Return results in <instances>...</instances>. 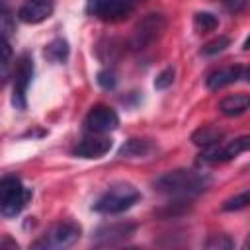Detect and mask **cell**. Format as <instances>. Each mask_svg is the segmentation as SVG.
<instances>
[{
  "instance_id": "20",
  "label": "cell",
  "mask_w": 250,
  "mask_h": 250,
  "mask_svg": "<svg viewBox=\"0 0 250 250\" xmlns=\"http://www.w3.org/2000/svg\"><path fill=\"white\" fill-rule=\"evenodd\" d=\"M230 45V39L229 37H225V35H221V37H217V39H213V41H209L203 49H201V55H205V57H211V55H217V53H223L227 47Z\"/></svg>"
},
{
  "instance_id": "5",
  "label": "cell",
  "mask_w": 250,
  "mask_h": 250,
  "mask_svg": "<svg viewBox=\"0 0 250 250\" xmlns=\"http://www.w3.org/2000/svg\"><path fill=\"white\" fill-rule=\"evenodd\" d=\"M164 29H166V20H164L162 14H148V16H145L137 23V27L133 31L131 47L135 51H143V49L150 47L154 41L160 39Z\"/></svg>"
},
{
  "instance_id": "6",
  "label": "cell",
  "mask_w": 250,
  "mask_h": 250,
  "mask_svg": "<svg viewBox=\"0 0 250 250\" xmlns=\"http://www.w3.org/2000/svg\"><path fill=\"white\" fill-rule=\"evenodd\" d=\"M143 0H90L88 12L104 21H119L133 14Z\"/></svg>"
},
{
  "instance_id": "15",
  "label": "cell",
  "mask_w": 250,
  "mask_h": 250,
  "mask_svg": "<svg viewBox=\"0 0 250 250\" xmlns=\"http://www.w3.org/2000/svg\"><path fill=\"white\" fill-rule=\"evenodd\" d=\"M248 109H250V94H244V92L230 94L219 102V111L227 117H238Z\"/></svg>"
},
{
  "instance_id": "21",
  "label": "cell",
  "mask_w": 250,
  "mask_h": 250,
  "mask_svg": "<svg viewBox=\"0 0 250 250\" xmlns=\"http://www.w3.org/2000/svg\"><path fill=\"white\" fill-rule=\"evenodd\" d=\"M2 80L6 82L10 76V66H12V49H10V41L8 37H2Z\"/></svg>"
},
{
  "instance_id": "11",
  "label": "cell",
  "mask_w": 250,
  "mask_h": 250,
  "mask_svg": "<svg viewBox=\"0 0 250 250\" xmlns=\"http://www.w3.org/2000/svg\"><path fill=\"white\" fill-rule=\"evenodd\" d=\"M55 10V0H25L18 10V20L23 23H41Z\"/></svg>"
},
{
  "instance_id": "2",
  "label": "cell",
  "mask_w": 250,
  "mask_h": 250,
  "mask_svg": "<svg viewBox=\"0 0 250 250\" xmlns=\"http://www.w3.org/2000/svg\"><path fill=\"white\" fill-rule=\"evenodd\" d=\"M141 199L139 189L133 184H113L109 186L94 203V211L102 215H117L127 209H131Z\"/></svg>"
},
{
  "instance_id": "12",
  "label": "cell",
  "mask_w": 250,
  "mask_h": 250,
  "mask_svg": "<svg viewBox=\"0 0 250 250\" xmlns=\"http://www.w3.org/2000/svg\"><path fill=\"white\" fill-rule=\"evenodd\" d=\"M111 146L113 141L109 137H88L72 148V154L78 158H102L111 150Z\"/></svg>"
},
{
  "instance_id": "27",
  "label": "cell",
  "mask_w": 250,
  "mask_h": 250,
  "mask_svg": "<svg viewBox=\"0 0 250 250\" xmlns=\"http://www.w3.org/2000/svg\"><path fill=\"white\" fill-rule=\"evenodd\" d=\"M242 78H244L246 82H250V66H248V68H246V70L242 72Z\"/></svg>"
},
{
  "instance_id": "4",
  "label": "cell",
  "mask_w": 250,
  "mask_h": 250,
  "mask_svg": "<svg viewBox=\"0 0 250 250\" xmlns=\"http://www.w3.org/2000/svg\"><path fill=\"white\" fill-rule=\"evenodd\" d=\"M80 234H82V229L78 223H72V221L57 223L39 240L33 242V248H37V250H64V248H70L74 242H78Z\"/></svg>"
},
{
  "instance_id": "9",
  "label": "cell",
  "mask_w": 250,
  "mask_h": 250,
  "mask_svg": "<svg viewBox=\"0 0 250 250\" xmlns=\"http://www.w3.org/2000/svg\"><path fill=\"white\" fill-rule=\"evenodd\" d=\"M117 127H119V115L115 113L113 107L104 105V104L94 105L84 119V129L94 135H104Z\"/></svg>"
},
{
  "instance_id": "17",
  "label": "cell",
  "mask_w": 250,
  "mask_h": 250,
  "mask_svg": "<svg viewBox=\"0 0 250 250\" xmlns=\"http://www.w3.org/2000/svg\"><path fill=\"white\" fill-rule=\"evenodd\" d=\"M68 43H66V39H62V37H57V39H53L47 47H45V57L51 61V62H64L66 59H68Z\"/></svg>"
},
{
  "instance_id": "25",
  "label": "cell",
  "mask_w": 250,
  "mask_h": 250,
  "mask_svg": "<svg viewBox=\"0 0 250 250\" xmlns=\"http://www.w3.org/2000/svg\"><path fill=\"white\" fill-rule=\"evenodd\" d=\"M98 84L104 88V90H113L115 84H117V78L111 70H100L98 72Z\"/></svg>"
},
{
  "instance_id": "29",
  "label": "cell",
  "mask_w": 250,
  "mask_h": 250,
  "mask_svg": "<svg viewBox=\"0 0 250 250\" xmlns=\"http://www.w3.org/2000/svg\"><path fill=\"white\" fill-rule=\"evenodd\" d=\"M244 49H250V37L244 41Z\"/></svg>"
},
{
  "instance_id": "24",
  "label": "cell",
  "mask_w": 250,
  "mask_h": 250,
  "mask_svg": "<svg viewBox=\"0 0 250 250\" xmlns=\"http://www.w3.org/2000/svg\"><path fill=\"white\" fill-rule=\"evenodd\" d=\"M0 20H2V37H10L16 27H14V20H12V14H10L6 2H2V16H0Z\"/></svg>"
},
{
  "instance_id": "23",
  "label": "cell",
  "mask_w": 250,
  "mask_h": 250,
  "mask_svg": "<svg viewBox=\"0 0 250 250\" xmlns=\"http://www.w3.org/2000/svg\"><path fill=\"white\" fill-rule=\"evenodd\" d=\"M234 246V242L227 236V234H213L207 242H205V248H211V250H229V248H232Z\"/></svg>"
},
{
  "instance_id": "13",
  "label": "cell",
  "mask_w": 250,
  "mask_h": 250,
  "mask_svg": "<svg viewBox=\"0 0 250 250\" xmlns=\"http://www.w3.org/2000/svg\"><path fill=\"white\" fill-rule=\"evenodd\" d=\"M242 72H244V68L240 64L223 66V68H217L211 74H207L205 84H207L209 90H221V88H225L229 84H234L238 78H242Z\"/></svg>"
},
{
  "instance_id": "19",
  "label": "cell",
  "mask_w": 250,
  "mask_h": 250,
  "mask_svg": "<svg viewBox=\"0 0 250 250\" xmlns=\"http://www.w3.org/2000/svg\"><path fill=\"white\" fill-rule=\"evenodd\" d=\"M250 205V189L246 191H240L232 197H229L225 203H223V211H238V209H244Z\"/></svg>"
},
{
  "instance_id": "7",
  "label": "cell",
  "mask_w": 250,
  "mask_h": 250,
  "mask_svg": "<svg viewBox=\"0 0 250 250\" xmlns=\"http://www.w3.org/2000/svg\"><path fill=\"white\" fill-rule=\"evenodd\" d=\"M250 150V135L244 137H236L232 141H229L227 145H215L211 148H205L201 152V162L205 164H221V162H229L232 158H236L238 154Z\"/></svg>"
},
{
  "instance_id": "28",
  "label": "cell",
  "mask_w": 250,
  "mask_h": 250,
  "mask_svg": "<svg viewBox=\"0 0 250 250\" xmlns=\"http://www.w3.org/2000/svg\"><path fill=\"white\" fill-rule=\"evenodd\" d=\"M242 246H244V248H250V234H248V238H246V242H244Z\"/></svg>"
},
{
  "instance_id": "18",
  "label": "cell",
  "mask_w": 250,
  "mask_h": 250,
  "mask_svg": "<svg viewBox=\"0 0 250 250\" xmlns=\"http://www.w3.org/2000/svg\"><path fill=\"white\" fill-rule=\"evenodd\" d=\"M193 27L199 33L213 31V29L219 27V18L215 14H211V12H197L195 18H193Z\"/></svg>"
},
{
  "instance_id": "1",
  "label": "cell",
  "mask_w": 250,
  "mask_h": 250,
  "mask_svg": "<svg viewBox=\"0 0 250 250\" xmlns=\"http://www.w3.org/2000/svg\"><path fill=\"white\" fill-rule=\"evenodd\" d=\"M211 176L199 170H189V168H178L172 172L162 174L160 178L154 180V189L160 193L178 197V199H189L199 193H203L211 186Z\"/></svg>"
},
{
  "instance_id": "8",
  "label": "cell",
  "mask_w": 250,
  "mask_h": 250,
  "mask_svg": "<svg viewBox=\"0 0 250 250\" xmlns=\"http://www.w3.org/2000/svg\"><path fill=\"white\" fill-rule=\"evenodd\" d=\"M33 78V61L29 55H21L16 62L14 70V86H12V104L18 109H25V94Z\"/></svg>"
},
{
  "instance_id": "14",
  "label": "cell",
  "mask_w": 250,
  "mask_h": 250,
  "mask_svg": "<svg viewBox=\"0 0 250 250\" xmlns=\"http://www.w3.org/2000/svg\"><path fill=\"white\" fill-rule=\"evenodd\" d=\"M158 150V146L150 141V139H129L127 143H123V146L119 148V156L121 158H129V160H137V158H148Z\"/></svg>"
},
{
  "instance_id": "3",
  "label": "cell",
  "mask_w": 250,
  "mask_h": 250,
  "mask_svg": "<svg viewBox=\"0 0 250 250\" xmlns=\"http://www.w3.org/2000/svg\"><path fill=\"white\" fill-rule=\"evenodd\" d=\"M31 199V189H27L20 178L6 176L0 182V211L6 219L20 215V211Z\"/></svg>"
},
{
  "instance_id": "10",
  "label": "cell",
  "mask_w": 250,
  "mask_h": 250,
  "mask_svg": "<svg viewBox=\"0 0 250 250\" xmlns=\"http://www.w3.org/2000/svg\"><path fill=\"white\" fill-rule=\"evenodd\" d=\"M135 230H137L135 223H123V221L121 223H109V225L98 227L92 234V240L98 246H113V244L127 240Z\"/></svg>"
},
{
  "instance_id": "22",
  "label": "cell",
  "mask_w": 250,
  "mask_h": 250,
  "mask_svg": "<svg viewBox=\"0 0 250 250\" xmlns=\"http://www.w3.org/2000/svg\"><path fill=\"white\" fill-rule=\"evenodd\" d=\"M174 76H176L174 66H166V68H164V70L154 78V88H156V90H166L168 86H172Z\"/></svg>"
},
{
  "instance_id": "26",
  "label": "cell",
  "mask_w": 250,
  "mask_h": 250,
  "mask_svg": "<svg viewBox=\"0 0 250 250\" xmlns=\"http://www.w3.org/2000/svg\"><path fill=\"white\" fill-rule=\"evenodd\" d=\"M221 2H223V6H225L229 12H232V14H236V12H240V10L246 8V0H221Z\"/></svg>"
},
{
  "instance_id": "16",
  "label": "cell",
  "mask_w": 250,
  "mask_h": 250,
  "mask_svg": "<svg viewBox=\"0 0 250 250\" xmlns=\"http://www.w3.org/2000/svg\"><path fill=\"white\" fill-rule=\"evenodd\" d=\"M223 137H225V131L223 129L213 127V125H203L197 131H193L191 143L195 146H201V148H211V146L219 145L223 141Z\"/></svg>"
}]
</instances>
